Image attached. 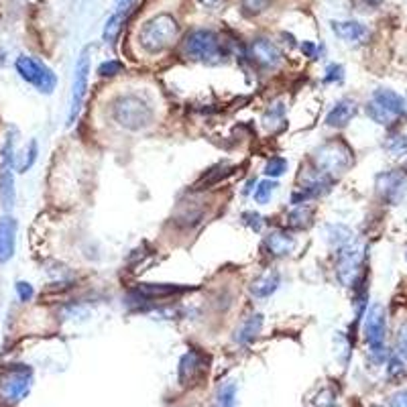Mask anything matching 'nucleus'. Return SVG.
<instances>
[{"instance_id":"obj_1","label":"nucleus","mask_w":407,"mask_h":407,"mask_svg":"<svg viewBox=\"0 0 407 407\" xmlns=\"http://www.w3.org/2000/svg\"><path fill=\"white\" fill-rule=\"evenodd\" d=\"M110 115L120 129L133 131V133L145 131L147 127L153 124V118H155L151 104L136 94H120L110 104Z\"/></svg>"},{"instance_id":"obj_2","label":"nucleus","mask_w":407,"mask_h":407,"mask_svg":"<svg viewBox=\"0 0 407 407\" xmlns=\"http://www.w3.org/2000/svg\"><path fill=\"white\" fill-rule=\"evenodd\" d=\"M177 37H179V25L167 13L151 17L138 31V43L147 53H161L169 49Z\"/></svg>"},{"instance_id":"obj_3","label":"nucleus","mask_w":407,"mask_h":407,"mask_svg":"<svg viewBox=\"0 0 407 407\" xmlns=\"http://www.w3.org/2000/svg\"><path fill=\"white\" fill-rule=\"evenodd\" d=\"M33 387V368L29 365H8L0 375V403L17 406Z\"/></svg>"},{"instance_id":"obj_4","label":"nucleus","mask_w":407,"mask_h":407,"mask_svg":"<svg viewBox=\"0 0 407 407\" xmlns=\"http://www.w3.org/2000/svg\"><path fill=\"white\" fill-rule=\"evenodd\" d=\"M314 163L322 175H340L352 165V151L342 141H328L314 151Z\"/></svg>"},{"instance_id":"obj_5","label":"nucleus","mask_w":407,"mask_h":407,"mask_svg":"<svg viewBox=\"0 0 407 407\" xmlns=\"http://www.w3.org/2000/svg\"><path fill=\"white\" fill-rule=\"evenodd\" d=\"M15 70H17L20 79L31 84L37 92H41V94H53L56 86H58V76L41 59L31 58V56H19L17 61H15Z\"/></svg>"},{"instance_id":"obj_6","label":"nucleus","mask_w":407,"mask_h":407,"mask_svg":"<svg viewBox=\"0 0 407 407\" xmlns=\"http://www.w3.org/2000/svg\"><path fill=\"white\" fill-rule=\"evenodd\" d=\"M186 56L202 63H218L222 58V41L212 29H195L186 37Z\"/></svg>"},{"instance_id":"obj_7","label":"nucleus","mask_w":407,"mask_h":407,"mask_svg":"<svg viewBox=\"0 0 407 407\" xmlns=\"http://www.w3.org/2000/svg\"><path fill=\"white\" fill-rule=\"evenodd\" d=\"M385 334H387V314L381 304H373L365 316V340L375 361H383L385 352Z\"/></svg>"},{"instance_id":"obj_8","label":"nucleus","mask_w":407,"mask_h":407,"mask_svg":"<svg viewBox=\"0 0 407 407\" xmlns=\"http://www.w3.org/2000/svg\"><path fill=\"white\" fill-rule=\"evenodd\" d=\"M90 47H86L79 53L76 67H74V84H72V102H70V115H67V127H74L79 117L82 104L88 94V82H90Z\"/></svg>"},{"instance_id":"obj_9","label":"nucleus","mask_w":407,"mask_h":407,"mask_svg":"<svg viewBox=\"0 0 407 407\" xmlns=\"http://www.w3.org/2000/svg\"><path fill=\"white\" fill-rule=\"evenodd\" d=\"M208 373V356L198 349L188 350L181 358H179V367H177V379L183 387L188 385H195L198 381L204 379V375Z\"/></svg>"},{"instance_id":"obj_10","label":"nucleus","mask_w":407,"mask_h":407,"mask_svg":"<svg viewBox=\"0 0 407 407\" xmlns=\"http://www.w3.org/2000/svg\"><path fill=\"white\" fill-rule=\"evenodd\" d=\"M361 261H363V252L358 247H354L352 243L338 249V261H336V277L342 285H352L356 281V275L361 269Z\"/></svg>"},{"instance_id":"obj_11","label":"nucleus","mask_w":407,"mask_h":407,"mask_svg":"<svg viewBox=\"0 0 407 407\" xmlns=\"http://www.w3.org/2000/svg\"><path fill=\"white\" fill-rule=\"evenodd\" d=\"M375 183H377V192L389 204H397L407 192V175L399 169L379 174Z\"/></svg>"},{"instance_id":"obj_12","label":"nucleus","mask_w":407,"mask_h":407,"mask_svg":"<svg viewBox=\"0 0 407 407\" xmlns=\"http://www.w3.org/2000/svg\"><path fill=\"white\" fill-rule=\"evenodd\" d=\"M249 58L263 70H277L283 61V53L273 41L252 39L249 45Z\"/></svg>"},{"instance_id":"obj_13","label":"nucleus","mask_w":407,"mask_h":407,"mask_svg":"<svg viewBox=\"0 0 407 407\" xmlns=\"http://www.w3.org/2000/svg\"><path fill=\"white\" fill-rule=\"evenodd\" d=\"M192 288H183V285H174V283H138L131 297L135 302L141 299H161V297H169V295H177V293H186Z\"/></svg>"},{"instance_id":"obj_14","label":"nucleus","mask_w":407,"mask_h":407,"mask_svg":"<svg viewBox=\"0 0 407 407\" xmlns=\"http://www.w3.org/2000/svg\"><path fill=\"white\" fill-rule=\"evenodd\" d=\"M17 249V220L13 216L0 218V265L8 263Z\"/></svg>"},{"instance_id":"obj_15","label":"nucleus","mask_w":407,"mask_h":407,"mask_svg":"<svg viewBox=\"0 0 407 407\" xmlns=\"http://www.w3.org/2000/svg\"><path fill=\"white\" fill-rule=\"evenodd\" d=\"M295 247H297V240L288 231H273L265 236V251L267 254H271L273 259L288 257L295 251Z\"/></svg>"},{"instance_id":"obj_16","label":"nucleus","mask_w":407,"mask_h":407,"mask_svg":"<svg viewBox=\"0 0 407 407\" xmlns=\"http://www.w3.org/2000/svg\"><path fill=\"white\" fill-rule=\"evenodd\" d=\"M332 31L338 39L347 43H365L368 39V29L358 20H332Z\"/></svg>"},{"instance_id":"obj_17","label":"nucleus","mask_w":407,"mask_h":407,"mask_svg":"<svg viewBox=\"0 0 407 407\" xmlns=\"http://www.w3.org/2000/svg\"><path fill=\"white\" fill-rule=\"evenodd\" d=\"M356 112H358L356 102H354L352 98H342V100H338V102L332 106V110H330L328 117H326V124L332 127V129H342V127L349 124L352 118L356 117Z\"/></svg>"},{"instance_id":"obj_18","label":"nucleus","mask_w":407,"mask_h":407,"mask_svg":"<svg viewBox=\"0 0 407 407\" xmlns=\"http://www.w3.org/2000/svg\"><path fill=\"white\" fill-rule=\"evenodd\" d=\"M373 102H377L379 106H383L387 112H391L393 117H403L407 110V104L403 96H399L397 92L387 90V88H379L373 92Z\"/></svg>"},{"instance_id":"obj_19","label":"nucleus","mask_w":407,"mask_h":407,"mask_svg":"<svg viewBox=\"0 0 407 407\" xmlns=\"http://www.w3.org/2000/svg\"><path fill=\"white\" fill-rule=\"evenodd\" d=\"M261 330H263V316L261 314H251L240 322V326L234 332V342L249 344L261 334Z\"/></svg>"},{"instance_id":"obj_20","label":"nucleus","mask_w":407,"mask_h":407,"mask_svg":"<svg viewBox=\"0 0 407 407\" xmlns=\"http://www.w3.org/2000/svg\"><path fill=\"white\" fill-rule=\"evenodd\" d=\"M279 283H281V279H279V273L277 271L263 273L261 277H257L251 283V293L254 297H261V299L271 297L273 293L277 291V288H279Z\"/></svg>"},{"instance_id":"obj_21","label":"nucleus","mask_w":407,"mask_h":407,"mask_svg":"<svg viewBox=\"0 0 407 407\" xmlns=\"http://www.w3.org/2000/svg\"><path fill=\"white\" fill-rule=\"evenodd\" d=\"M0 200L4 210H13L17 190H15V174L13 169H0Z\"/></svg>"},{"instance_id":"obj_22","label":"nucleus","mask_w":407,"mask_h":407,"mask_svg":"<svg viewBox=\"0 0 407 407\" xmlns=\"http://www.w3.org/2000/svg\"><path fill=\"white\" fill-rule=\"evenodd\" d=\"M311 216H314V210L310 206L302 204V206H295V210H291L285 218L288 226L290 228H308L311 222Z\"/></svg>"},{"instance_id":"obj_23","label":"nucleus","mask_w":407,"mask_h":407,"mask_svg":"<svg viewBox=\"0 0 407 407\" xmlns=\"http://www.w3.org/2000/svg\"><path fill=\"white\" fill-rule=\"evenodd\" d=\"M122 22H124V15H122V13H112V15L108 17V20H106V25H104L102 39L106 41V43H115L118 33H120V29H122Z\"/></svg>"},{"instance_id":"obj_24","label":"nucleus","mask_w":407,"mask_h":407,"mask_svg":"<svg viewBox=\"0 0 407 407\" xmlns=\"http://www.w3.org/2000/svg\"><path fill=\"white\" fill-rule=\"evenodd\" d=\"M328 240L334 245V247H338V249H342V247H347L352 243V231L347 228V226H342V224H336V226H330L328 228Z\"/></svg>"},{"instance_id":"obj_25","label":"nucleus","mask_w":407,"mask_h":407,"mask_svg":"<svg viewBox=\"0 0 407 407\" xmlns=\"http://www.w3.org/2000/svg\"><path fill=\"white\" fill-rule=\"evenodd\" d=\"M37 155H39V143L35 138H31L27 149H25V153H22V161L19 163V174H27L35 165Z\"/></svg>"},{"instance_id":"obj_26","label":"nucleus","mask_w":407,"mask_h":407,"mask_svg":"<svg viewBox=\"0 0 407 407\" xmlns=\"http://www.w3.org/2000/svg\"><path fill=\"white\" fill-rule=\"evenodd\" d=\"M385 149H387L393 157L403 159V157H407V136L391 135L387 141H385Z\"/></svg>"},{"instance_id":"obj_27","label":"nucleus","mask_w":407,"mask_h":407,"mask_svg":"<svg viewBox=\"0 0 407 407\" xmlns=\"http://www.w3.org/2000/svg\"><path fill=\"white\" fill-rule=\"evenodd\" d=\"M367 115L370 120H375L377 124H383V127H385V124H391V122L395 120V117H393L391 112H387L383 106H379V104L373 102V100L367 104Z\"/></svg>"},{"instance_id":"obj_28","label":"nucleus","mask_w":407,"mask_h":407,"mask_svg":"<svg viewBox=\"0 0 407 407\" xmlns=\"http://www.w3.org/2000/svg\"><path fill=\"white\" fill-rule=\"evenodd\" d=\"M275 188H277V183H275V181H271V179H265V181L257 183V188H254V194H252L254 202H257V204H267V202L271 200Z\"/></svg>"},{"instance_id":"obj_29","label":"nucleus","mask_w":407,"mask_h":407,"mask_svg":"<svg viewBox=\"0 0 407 407\" xmlns=\"http://www.w3.org/2000/svg\"><path fill=\"white\" fill-rule=\"evenodd\" d=\"M288 172V159L285 157H271L265 165V175L271 177V179H277L281 175Z\"/></svg>"},{"instance_id":"obj_30","label":"nucleus","mask_w":407,"mask_h":407,"mask_svg":"<svg viewBox=\"0 0 407 407\" xmlns=\"http://www.w3.org/2000/svg\"><path fill=\"white\" fill-rule=\"evenodd\" d=\"M122 70H124L122 61L108 59V61H102V63L98 65V76H100V78H115L118 74H122Z\"/></svg>"},{"instance_id":"obj_31","label":"nucleus","mask_w":407,"mask_h":407,"mask_svg":"<svg viewBox=\"0 0 407 407\" xmlns=\"http://www.w3.org/2000/svg\"><path fill=\"white\" fill-rule=\"evenodd\" d=\"M218 406L236 407V385L234 383H226L218 389Z\"/></svg>"},{"instance_id":"obj_32","label":"nucleus","mask_w":407,"mask_h":407,"mask_svg":"<svg viewBox=\"0 0 407 407\" xmlns=\"http://www.w3.org/2000/svg\"><path fill=\"white\" fill-rule=\"evenodd\" d=\"M269 4H271V0H243V2H240L243 13H245L247 17H257V15L265 13V11L269 8Z\"/></svg>"},{"instance_id":"obj_33","label":"nucleus","mask_w":407,"mask_h":407,"mask_svg":"<svg viewBox=\"0 0 407 407\" xmlns=\"http://www.w3.org/2000/svg\"><path fill=\"white\" fill-rule=\"evenodd\" d=\"M13 165H15V135H8L2 147V169H13Z\"/></svg>"},{"instance_id":"obj_34","label":"nucleus","mask_w":407,"mask_h":407,"mask_svg":"<svg viewBox=\"0 0 407 407\" xmlns=\"http://www.w3.org/2000/svg\"><path fill=\"white\" fill-rule=\"evenodd\" d=\"M344 79V67L338 65V63H332L326 67V76H324V82L326 84H338Z\"/></svg>"},{"instance_id":"obj_35","label":"nucleus","mask_w":407,"mask_h":407,"mask_svg":"<svg viewBox=\"0 0 407 407\" xmlns=\"http://www.w3.org/2000/svg\"><path fill=\"white\" fill-rule=\"evenodd\" d=\"M395 350H397V354L407 361V324H403L399 332H397V340H395Z\"/></svg>"},{"instance_id":"obj_36","label":"nucleus","mask_w":407,"mask_h":407,"mask_svg":"<svg viewBox=\"0 0 407 407\" xmlns=\"http://www.w3.org/2000/svg\"><path fill=\"white\" fill-rule=\"evenodd\" d=\"M15 290H17V295H19L20 302H25V304L31 302L33 295H35V290H33V285H31L29 281H17Z\"/></svg>"},{"instance_id":"obj_37","label":"nucleus","mask_w":407,"mask_h":407,"mask_svg":"<svg viewBox=\"0 0 407 407\" xmlns=\"http://www.w3.org/2000/svg\"><path fill=\"white\" fill-rule=\"evenodd\" d=\"M243 220H245V224L254 231V233H261V228H263V218H261V214L257 212H245L243 214Z\"/></svg>"},{"instance_id":"obj_38","label":"nucleus","mask_w":407,"mask_h":407,"mask_svg":"<svg viewBox=\"0 0 407 407\" xmlns=\"http://www.w3.org/2000/svg\"><path fill=\"white\" fill-rule=\"evenodd\" d=\"M389 407H407V391H399L391 397Z\"/></svg>"},{"instance_id":"obj_39","label":"nucleus","mask_w":407,"mask_h":407,"mask_svg":"<svg viewBox=\"0 0 407 407\" xmlns=\"http://www.w3.org/2000/svg\"><path fill=\"white\" fill-rule=\"evenodd\" d=\"M115 4H117V11H115V13L127 15V13L131 11V6L135 4V0H115Z\"/></svg>"},{"instance_id":"obj_40","label":"nucleus","mask_w":407,"mask_h":407,"mask_svg":"<svg viewBox=\"0 0 407 407\" xmlns=\"http://www.w3.org/2000/svg\"><path fill=\"white\" fill-rule=\"evenodd\" d=\"M302 51H304L308 58H316V45L310 43V41H304V43H302Z\"/></svg>"},{"instance_id":"obj_41","label":"nucleus","mask_w":407,"mask_h":407,"mask_svg":"<svg viewBox=\"0 0 407 407\" xmlns=\"http://www.w3.org/2000/svg\"><path fill=\"white\" fill-rule=\"evenodd\" d=\"M220 0H200V4H204V6H216Z\"/></svg>"},{"instance_id":"obj_42","label":"nucleus","mask_w":407,"mask_h":407,"mask_svg":"<svg viewBox=\"0 0 407 407\" xmlns=\"http://www.w3.org/2000/svg\"><path fill=\"white\" fill-rule=\"evenodd\" d=\"M368 4H373V6H377V4H381L383 0H367Z\"/></svg>"},{"instance_id":"obj_43","label":"nucleus","mask_w":407,"mask_h":407,"mask_svg":"<svg viewBox=\"0 0 407 407\" xmlns=\"http://www.w3.org/2000/svg\"><path fill=\"white\" fill-rule=\"evenodd\" d=\"M406 259H407V252H406Z\"/></svg>"},{"instance_id":"obj_44","label":"nucleus","mask_w":407,"mask_h":407,"mask_svg":"<svg viewBox=\"0 0 407 407\" xmlns=\"http://www.w3.org/2000/svg\"><path fill=\"white\" fill-rule=\"evenodd\" d=\"M214 407H220V406H214Z\"/></svg>"}]
</instances>
